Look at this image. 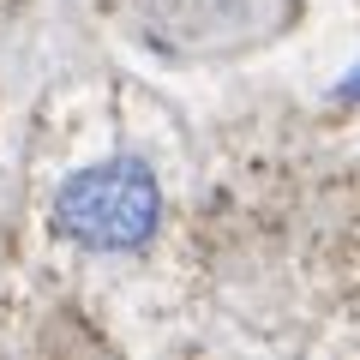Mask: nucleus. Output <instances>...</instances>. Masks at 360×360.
<instances>
[{
	"instance_id": "obj_1",
	"label": "nucleus",
	"mask_w": 360,
	"mask_h": 360,
	"mask_svg": "<svg viewBox=\"0 0 360 360\" xmlns=\"http://www.w3.org/2000/svg\"><path fill=\"white\" fill-rule=\"evenodd\" d=\"M54 234L78 252H144L162 229V186L144 156H103L72 168L54 193Z\"/></svg>"
},
{
	"instance_id": "obj_2",
	"label": "nucleus",
	"mask_w": 360,
	"mask_h": 360,
	"mask_svg": "<svg viewBox=\"0 0 360 360\" xmlns=\"http://www.w3.org/2000/svg\"><path fill=\"white\" fill-rule=\"evenodd\" d=\"M336 96H342V103H360V72H354V78H348V84H342V90H336Z\"/></svg>"
}]
</instances>
